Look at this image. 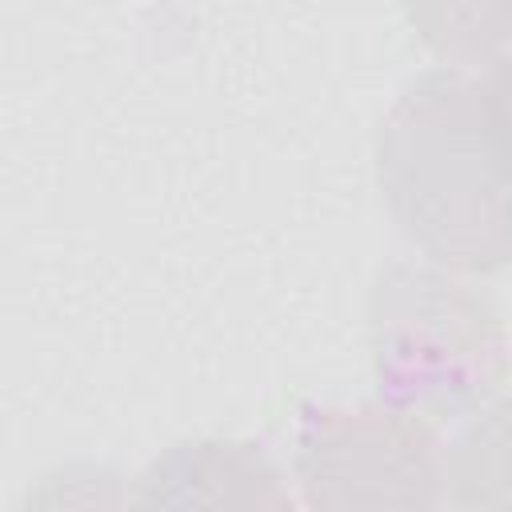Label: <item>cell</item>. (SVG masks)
Returning a JSON list of instances; mask_svg holds the SVG:
<instances>
[{
  "label": "cell",
  "mask_w": 512,
  "mask_h": 512,
  "mask_svg": "<svg viewBox=\"0 0 512 512\" xmlns=\"http://www.w3.org/2000/svg\"><path fill=\"white\" fill-rule=\"evenodd\" d=\"M136 504L160 508H288L280 468L240 440H184L156 456L140 484Z\"/></svg>",
  "instance_id": "277c9868"
},
{
  "label": "cell",
  "mask_w": 512,
  "mask_h": 512,
  "mask_svg": "<svg viewBox=\"0 0 512 512\" xmlns=\"http://www.w3.org/2000/svg\"><path fill=\"white\" fill-rule=\"evenodd\" d=\"M504 16H508V28H512V0H504Z\"/></svg>",
  "instance_id": "ba28073f"
},
{
  "label": "cell",
  "mask_w": 512,
  "mask_h": 512,
  "mask_svg": "<svg viewBox=\"0 0 512 512\" xmlns=\"http://www.w3.org/2000/svg\"><path fill=\"white\" fill-rule=\"evenodd\" d=\"M296 480L316 508H436L444 460L432 424L392 404L308 412Z\"/></svg>",
  "instance_id": "3957f363"
},
{
  "label": "cell",
  "mask_w": 512,
  "mask_h": 512,
  "mask_svg": "<svg viewBox=\"0 0 512 512\" xmlns=\"http://www.w3.org/2000/svg\"><path fill=\"white\" fill-rule=\"evenodd\" d=\"M420 40L452 64L496 60L512 36L504 0H404Z\"/></svg>",
  "instance_id": "8992f818"
},
{
  "label": "cell",
  "mask_w": 512,
  "mask_h": 512,
  "mask_svg": "<svg viewBox=\"0 0 512 512\" xmlns=\"http://www.w3.org/2000/svg\"><path fill=\"white\" fill-rule=\"evenodd\" d=\"M456 508H512V396L488 404L444 456Z\"/></svg>",
  "instance_id": "5b68a950"
},
{
  "label": "cell",
  "mask_w": 512,
  "mask_h": 512,
  "mask_svg": "<svg viewBox=\"0 0 512 512\" xmlns=\"http://www.w3.org/2000/svg\"><path fill=\"white\" fill-rule=\"evenodd\" d=\"M376 176L400 232L436 264L480 276L512 264V188L472 80L448 68L416 76L380 124Z\"/></svg>",
  "instance_id": "6da1fadb"
},
{
  "label": "cell",
  "mask_w": 512,
  "mask_h": 512,
  "mask_svg": "<svg viewBox=\"0 0 512 512\" xmlns=\"http://www.w3.org/2000/svg\"><path fill=\"white\" fill-rule=\"evenodd\" d=\"M368 336L384 404L428 424L472 412L508 380L496 308L436 268H384L368 300Z\"/></svg>",
  "instance_id": "7a4b0ae2"
},
{
  "label": "cell",
  "mask_w": 512,
  "mask_h": 512,
  "mask_svg": "<svg viewBox=\"0 0 512 512\" xmlns=\"http://www.w3.org/2000/svg\"><path fill=\"white\" fill-rule=\"evenodd\" d=\"M480 96V124H484V140L492 148V160L500 168V176L512 188V56H500L488 76L476 84Z\"/></svg>",
  "instance_id": "52a82bcc"
}]
</instances>
